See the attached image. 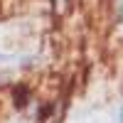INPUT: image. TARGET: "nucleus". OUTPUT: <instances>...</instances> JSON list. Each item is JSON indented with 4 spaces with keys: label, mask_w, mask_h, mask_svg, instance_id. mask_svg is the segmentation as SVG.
Segmentation results:
<instances>
[{
    "label": "nucleus",
    "mask_w": 123,
    "mask_h": 123,
    "mask_svg": "<svg viewBox=\"0 0 123 123\" xmlns=\"http://www.w3.org/2000/svg\"><path fill=\"white\" fill-rule=\"evenodd\" d=\"M69 7H71V0H54V12H57V17H64L69 12Z\"/></svg>",
    "instance_id": "1"
},
{
    "label": "nucleus",
    "mask_w": 123,
    "mask_h": 123,
    "mask_svg": "<svg viewBox=\"0 0 123 123\" xmlns=\"http://www.w3.org/2000/svg\"><path fill=\"white\" fill-rule=\"evenodd\" d=\"M15 104H17V106H25V104H27V89H25V86L15 89Z\"/></svg>",
    "instance_id": "2"
},
{
    "label": "nucleus",
    "mask_w": 123,
    "mask_h": 123,
    "mask_svg": "<svg viewBox=\"0 0 123 123\" xmlns=\"http://www.w3.org/2000/svg\"><path fill=\"white\" fill-rule=\"evenodd\" d=\"M121 123H123V111H121Z\"/></svg>",
    "instance_id": "3"
},
{
    "label": "nucleus",
    "mask_w": 123,
    "mask_h": 123,
    "mask_svg": "<svg viewBox=\"0 0 123 123\" xmlns=\"http://www.w3.org/2000/svg\"><path fill=\"white\" fill-rule=\"evenodd\" d=\"M0 59H5V57H3V54H0Z\"/></svg>",
    "instance_id": "4"
}]
</instances>
